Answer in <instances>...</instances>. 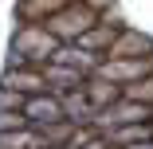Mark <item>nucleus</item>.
<instances>
[{"label": "nucleus", "mask_w": 153, "mask_h": 149, "mask_svg": "<svg viewBox=\"0 0 153 149\" xmlns=\"http://www.w3.org/2000/svg\"><path fill=\"white\" fill-rule=\"evenodd\" d=\"M94 24V12L90 8H59V12H51L47 16V32L55 36V39H79L86 27Z\"/></svg>", "instance_id": "1"}, {"label": "nucleus", "mask_w": 153, "mask_h": 149, "mask_svg": "<svg viewBox=\"0 0 153 149\" xmlns=\"http://www.w3.org/2000/svg\"><path fill=\"white\" fill-rule=\"evenodd\" d=\"M145 118H149V106H145V102L122 94L118 102H110V106H102V110L94 114V122L106 126V130H118V126H126V122H145Z\"/></svg>", "instance_id": "2"}, {"label": "nucleus", "mask_w": 153, "mask_h": 149, "mask_svg": "<svg viewBox=\"0 0 153 149\" xmlns=\"http://www.w3.org/2000/svg\"><path fill=\"white\" fill-rule=\"evenodd\" d=\"M12 51H20L27 63H32V59H51L55 36L47 32V27H20V32L12 36Z\"/></svg>", "instance_id": "3"}, {"label": "nucleus", "mask_w": 153, "mask_h": 149, "mask_svg": "<svg viewBox=\"0 0 153 149\" xmlns=\"http://www.w3.org/2000/svg\"><path fill=\"white\" fill-rule=\"evenodd\" d=\"M98 75L110 79V82H137L145 75H153V59H114L110 55V63H98Z\"/></svg>", "instance_id": "4"}, {"label": "nucleus", "mask_w": 153, "mask_h": 149, "mask_svg": "<svg viewBox=\"0 0 153 149\" xmlns=\"http://www.w3.org/2000/svg\"><path fill=\"white\" fill-rule=\"evenodd\" d=\"M24 118H27V126H43V122H59V118H67V114H63V102H59V98L27 94V102H24Z\"/></svg>", "instance_id": "5"}, {"label": "nucleus", "mask_w": 153, "mask_h": 149, "mask_svg": "<svg viewBox=\"0 0 153 149\" xmlns=\"http://www.w3.org/2000/svg\"><path fill=\"white\" fill-rule=\"evenodd\" d=\"M153 51V39L141 36V32H118V39L110 43V55L114 59H141Z\"/></svg>", "instance_id": "6"}, {"label": "nucleus", "mask_w": 153, "mask_h": 149, "mask_svg": "<svg viewBox=\"0 0 153 149\" xmlns=\"http://www.w3.org/2000/svg\"><path fill=\"white\" fill-rule=\"evenodd\" d=\"M63 114L71 118V122H79V126H86V122H94V106H90V98H86V90L82 86H75V90H63Z\"/></svg>", "instance_id": "7"}, {"label": "nucleus", "mask_w": 153, "mask_h": 149, "mask_svg": "<svg viewBox=\"0 0 153 149\" xmlns=\"http://www.w3.org/2000/svg\"><path fill=\"white\" fill-rule=\"evenodd\" d=\"M51 63L79 67V71H98V55L86 51V47H55V51H51Z\"/></svg>", "instance_id": "8"}, {"label": "nucleus", "mask_w": 153, "mask_h": 149, "mask_svg": "<svg viewBox=\"0 0 153 149\" xmlns=\"http://www.w3.org/2000/svg\"><path fill=\"white\" fill-rule=\"evenodd\" d=\"M4 86H12V90H20V94H39L43 86H47V79H43L39 71L16 67V71H8V75H4Z\"/></svg>", "instance_id": "9"}, {"label": "nucleus", "mask_w": 153, "mask_h": 149, "mask_svg": "<svg viewBox=\"0 0 153 149\" xmlns=\"http://www.w3.org/2000/svg\"><path fill=\"white\" fill-rule=\"evenodd\" d=\"M75 126H79V122H71V118H59V122H43V126H36V133H39L43 149H51V145H67L71 133H75Z\"/></svg>", "instance_id": "10"}, {"label": "nucleus", "mask_w": 153, "mask_h": 149, "mask_svg": "<svg viewBox=\"0 0 153 149\" xmlns=\"http://www.w3.org/2000/svg\"><path fill=\"white\" fill-rule=\"evenodd\" d=\"M43 79H47V86H55L59 94H63V90H75V86H86L82 82V71L79 67H63V63H51Z\"/></svg>", "instance_id": "11"}, {"label": "nucleus", "mask_w": 153, "mask_h": 149, "mask_svg": "<svg viewBox=\"0 0 153 149\" xmlns=\"http://www.w3.org/2000/svg\"><path fill=\"white\" fill-rule=\"evenodd\" d=\"M114 39H118V27H110V24H90L75 43H79V47H86V51H102V47H110Z\"/></svg>", "instance_id": "12"}, {"label": "nucleus", "mask_w": 153, "mask_h": 149, "mask_svg": "<svg viewBox=\"0 0 153 149\" xmlns=\"http://www.w3.org/2000/svg\"><path fill=\"white\" fill-rule=\"evenodd\" d=\"M0 149H43V141L36 130L27 133V126H20V130H0Z\"/></svg>", "instance_id": "13"}, {"label": "nucleus", "mask_w": 153, "mask_h": 149, "mask_svg": "<svg viewBox=\"0 0 153 149\" xmlns=\"http://www.w3.org/2000/svg\"><path fill=\"white\" fill-rule=\"evenodd\" d=\"M82 90H86V98H90V106H94V110H102V106H110V102L122 98L118 82H110V79H102V82H86Z\"/></svg>", "instance_id": "14"}, {"label": "nucleus", "mask_w": 153, "mask_h": 149, "mask_svg": "<svg viewBox=\"0 0 153 149\" xmlns=\"http://www.w3.org/2000/svg\"><path fill=\"white\" fill-rule=\"evenodd\" d=\"M149 137H153V122H149V118H145V122H126V126L114 130L118 145H134V141H149Z\"/></svg>", "instance_id": "15"}, {"label": "nucleus", "mask_w": 153, "mask_h": 149, "mask_svg": "<svg viewBox=\"0 0 153 149\" xmlns=\"http://www.w3.org/2000/svg\"><path fill=\"white\" fill-rule=\"evenodd\" d=\"M67 0H20V16H27V20H36V16H51V12H59Z\"/></svg>", "instance_id": "16"}, {"label": "nucleus", "mask_w": 153, "mask_h": 149, "mask_svg": "<svg viewBox=\"0 0 153 149\" xmlns=\"http://www.w3.org/2000/svg\"><path fill=\"white\" fill-rule=\"evenodd\" d=\"M67 149H110V137H98V133H90V130H75Z\"/></svg>", "instance_id": "17"}, {"label": "nucleus", "mask_w": 153, "mask_h": 149, "mask_svg": "<svg viewBox=\"0 0 153 149\" xmlns=\"http://www.w3.org/2000/svg\"><path fill=\"white\" fill-rule=\"evenodd\" d=\"M122 94H126V98H137V102H145V106H153V75H145V79H137V82H126Z\"/></svg>", "instance_id": "18"}, {"label": "nucleus", "mask_w": 153, "mask_h": 149, "mask_svg": "<svg viewBox=\"0 0 153 149\" xmlns=\"http://www.w3.org/2000/svg\"><path fill=\"white\" fill-rule=\"evenodd\" d=\"M20 126H27L24 110H0V130H20Z\"/></svg>", "instance_id": "19"}, {"label": "nucleus", "mask_w": 153, "mask_h": 149, "mask_svg": "<svg viewBox=\"0 0 153 149\" xmlns=\"http://www.w3.org/2000/svg\"><path fill=\"white\" fill-rule=\"evenodd\" d=\"M0 110H24V94L12 90V86H4V90H0Z\"/></svg>", "instance_id": "20"}, {"label": "nucleus", "mask_w": 153, "mask_h": 149, "mask_svg": "<svg viewBox=\"0 0 153 149\" xmlns=\"http://www.w3.org/2000/svg\"><path fill=\"white\" fill-rule=\"evenodd\" d=\"M126 149H153V137H149V141H134V145H126Z\"/></svg>", "instance_id": "21"}]
</instances>
